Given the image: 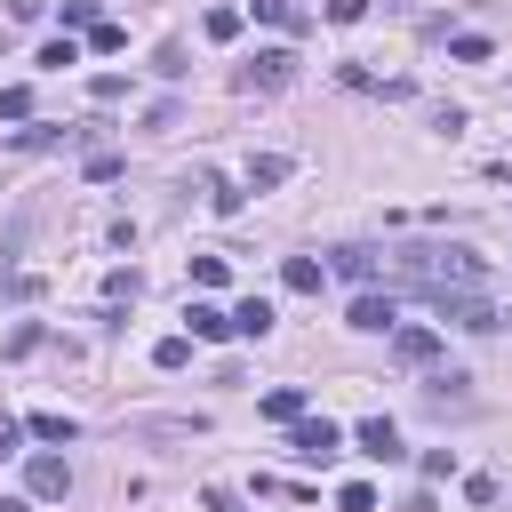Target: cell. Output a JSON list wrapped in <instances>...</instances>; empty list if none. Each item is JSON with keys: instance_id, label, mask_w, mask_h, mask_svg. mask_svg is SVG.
<instances>
[{"instance_id": "obj_1", "label": "cell", "mask_w": 512, "mask_h": 512, "mask_svg": "<svg viewBox=\"0 0 512 512\" xmlns=\"http://www.w3.org/2000/svg\"><path fill=\"white\" fill-rule=\"evenodd\" d=\"M392 272H400L408 288H424V296H464V288L488 280V264H480L472 248H400Z\"/></svg>"}, {"instance_id": "obj_2", "label": "cell", "mask_w": 512, "mask_h": 512, "mask_svg": "<svg viewBox=\"0 0 512 512\" xmlns=\"http://www.w3.org/2000/svg\"><path fill=\"white\" fill-rule=\"evenodd\" d=\"M432 312H440V320H456V328H480V336L512 320V312H496V304H488L480 288H464V296H432Z\"/></svg>"}, {"instance_id": "obj_3", "label": "cell", "mask_w": 512, "mask_h": 512, "mask_svg": "<svg viewBox=\"0 0 512 512\" xmlns=\"http://www.w3.org/2000/svg\"><path fill=\"white\" fill-rule=\"evenodd\" d=\"M288 448H296L304 464H328V456L344 448V432H336L328 416H296V424H288Z\"/></svg>"}, {"instance_id": "obj_4", "label": "cell", "mask_w": 512, "mask_h": 512, "mask_svg": "<svg viewBox=\"0 0 512 512\" xmlns=\"http://www.w3.org/2000/svg\"><path fill=\"white\" fill-rule=\"evenodd\" d=\"M392 360H400V368H432V360H440V328L400 320V328H392Z\"/></svg>"}, {"instance_id": "obj_5", "label": "cell", "mask_w": 512, "mask_h": 512, "mask_svg": "<svg viewBox=\"0 0 512 512\" xmlns=\"http://www.w3.org/2000/svg\"><path fill=\"white\" fill-rule=\"evenodd\" d=\"M296 80V48H256V64L240 72V88H288Z\"/></svg>"}, {"instance_id": "obj_6", "label": "cell", "mask_w": 512, "mask_h": 512, "mask_svg": "<svg viewBox=\"0 0 512 512\" xmlns=\"http://www.w3.org/2000/svg\"><path fill=\"white\" fill-rule=\"evenodd\" d=\"M24 488H32L40 504H56V496H72V464H64V456H32V464H24Z\"/></svg>"}, {"instance_id": "obj_7", "label": "cell", "mask_w": 512, "mask_h": 512, "mask_svg": "<svg viewBox=\"0 0 512 512\" xmlns=\"http://www.w3.org/2000/svg\"><path fill=\"white\" fill-rule=\"evenodd\" d=\"M352 328H376V336H384V328H400V304L376 296V288H360V296H352Z\"/></svg>"}, {"instance_id": "obj_8", "label": "cell", "mask_w": 512, "mask_h": 512, "mask_svg": "<svg viewBox=\"0 0 512 512\" xmlns=\"http://www.w3.org/2000/svg\"><path fill=\"white\" fill-rule=\"evenodd\" d=\"M320 280H328L320 256H288V264H280V288H288V296H320Z\"/></svg>"}, {"instance_id": "obj_9", "label": "cell", "mask_w": 512, "mask_h": 512, "mask_svg": "<svg viewBox=\"0 0 512 512\" xmlns=\"http://www.w3.org/2000/svg\"><path fill=\"white\" fill-rule=\"evenodd\" d=\"M264 416H272V424H296V416H312L304 384H272V392H264Z\"/></svg>"}, {"instance_id": "obj_10", "label": "cell", "mask_w": 512, "mask_h": 512, "mask_svg": "<svg viewBox=\"0 0 512 512\" xmlns=\"http://www.w3.org/2000/svg\"><path fill=\"white\" fill-rule=\"evenodd\" d=\"M360 456H376V464H392V456H400V432H392V416H368V424H360Z\"/></svg>"}, {"instance_id": "obj_11", "label": "cell", "mask_w": 512, "mask_h": 512, "mask_svg": "<svg viewBox=\"0 0 512 512\" xmlns=\"http://www.w3.org/2000/svg\"><path fill=\"white\" fill-rule=\"evenodd\" d=\"M328 272H344V280H360V288H368L384 264H376V248H336V256H328Z\"/></svg>"}, {"instance_id": "obj_12", "label": "cell", "mask_w": 512, "mask_h": 512, "mask_svg": "<svg viewBox=\"0 0 512 512\" xmlns=\"http://www.w3.org/2000/svg\"><path fill=\"white\" fill-rule=\"evenodd\" d=\"M232 336H272V304L264 296H240L232 304Z\"/></svg>"}, {"instance_id": "obj_13", "label": "cell", "mask_w": 512, "mask_h": 512, "mask_svg": "<svg viewBox=\"0 0 512 512\" xmlns=\"http://www.w3.org/2000/svg\"><path fill=\"white\" fill-rule=\"evenodd\" d=\"M272 184H288V152H256L248 160V192H272Z\"/></svg>"}, {"instance_id": "obj_14", "label": "cell", "mask_w": 512, "mask_h": 512, "mask_svg": "<svg viewBox=\"0 0 512 512\" xmlns=\"http://www.w3.org/2000/svg\"><path fill=\"white\" fill-rule=\"evenodd\" d=\"M24 432H32V440H80V424H72L64 408H40V416H32Z\"/></svg>"}, {"instance_id": "obj_15", "label": "cell", "mask_w": 512, "mask_h": 512, "mask_svg": "<svg viewBox=\"0 0 512 512\" xmlns=\"http://www.w3.org/2000/svg\"><path fill=\"white\" fill-rule=\"evenodd\" d=\"M448 56H456V64H488V56H496V40H488V32H456V40H448Z\"/></svg>"}, {"instance_id": "obj_16", "label": "cell", "mask_w": 512, "mask_h": 512, "mask_svg": "<svg viewBox=\"0 0 512 512\" xmlns=\"http://www.w3.org/2000/svg\"><path fill=\"white\" fill-rule=\"evenodd\" d=\"M64 136H72V128H48V120H32V128H16L8 144H16V152H48V144H64Z\"/></svg>"}, {"instance_id": "obj_17", "label": "cell", "mask_w": 512, "mask_h": 512, "mask_svg": "<svg viewBox=\"0 0 512 512\" xmlns=\"http://www.w3.org/2000/svg\"><path fill=\"white\" fill-rule=\"evenodd\" d=\"M184 320H192V336H208V344H216V336H232V312H216V304H192Z\"/></svg>"}, {"instance_id": "obj_18", "label": "cell", "mask_w": 512, "mask_h": 512, "mask_svg": "<svg viewBox=\"0 0 512 512\" xmlns=\"http://www.w3.org/2000/svg\"><path fill=\"white\" fill-rule=\"evenodd\" d=\"M248 8H256L264 24H280V32H304V8H296V0H248Z\"/></svg>"}, {"instance_id": "obj_19", "label": "cell", "mask_w": 512, "mask_h": 512, "mask_svg": "<svg viewBox=\"0 0 512 512\" xmlns=\"http://www.w3.org/2000/svg\"><path fill=\"white\" fill-rule=\"evenodd\" d=\"M200 32H208V40H240V8H208Z\"/></svg>"}, {"instance_id": "obj_20", "label": "cell", "mask_w": 512, "mask_h": 512, "mask_svg": "<svg viewBox=\"0 0 512 512\" xmlns=\"http://www.w3.org/2000/svg\"><path fill=\"white\" fill-rule=\"evenodd\" d=\"M184 360H192V336H160L152 344V368H184Z\"/></svg>"}, {"instance_id": "obj_21", "label": "cell", "mask_w": 512, "mask_h": 512, "mask_svg": "<svg viewBox=\"0 0 512 512\" xmlns=\"http://www.w3.org/2000/svg\"><path fill=\"white\" fill-rule=\"evenodd\" d=\"M336 504H344V512H376V488H368V480H344Z\"/></svg>"}, {"instance_id": "obj_22", "label": "cell", "mask_w": 512, "mask_h": 512, "mask_svg": "<svg viewBox=\"0 0 512 512\" xmlns=\"http://www.w3.org/2000/svg\"><path fill=\"white\" fill-rule=\"evenodd\" d=\"M64 64H80V48H72V40H48V48H40V72H64Z\"/></svg>"}, {"instance_id": "obj_23", "label": "cell", "mask_w": 512, "mask_h": 512, "mask_svg": "<svg viewBox=\"0 0 512 512\" xmlns=\"http://www.w3.org/2000/svg\"><path fill=\"white\" fill-rule=\"evenodd\" d=\"M88 96H96V104H120V96H128V80H120V72H96V80H88Z\"/></svg>"}, {"instance_id": "obj_24", "label": "cell", "mask_w": 512, "mask_h": 512, "mask_svg": "<svg viewBox=\"0 0 512 512\" xmlns=\"http://www.w3.org/2000/svg\"><path fill=\"white\" fill-rule=\"evenodd\" d=\"M120 40H128V32H120V24H88V48H96V56H112V48H120Z\"/></svg>"}, {"instance_id": "obj_25", "label": "cell", "mask_w": 512, "mask_h": 512, "mask_svg": "<svg viewBox=\"0 0 512 512\" xmlns=\"http://www.w3.org/2000/svg\"><path fill=\"white\" fill-rule=\"evenodd\" d=\"M32 112V88H0V120H24Z\"/></svg>"}, {"instance_id": "obj_26", "label": "cell", "mask_w": 512, "mask_h": 512, "mask_svg": "<svg viewBox=\"0 0 512 512\" xmlns=\"http://www.w3.org/2000/svg\"><path fill=\"white\" fill-rule=\"evenodd\" d=\"M192 280L200 288H224V256H192Z\"/></svg>"}, {"instance_id": "obj_27", "label": "cell", "mask_w": 512, "mask_h": 512, "mask_svg": "<svg viewBox=\"0 0 512 512\" xmlns=\"http://www.w3.org/2000/svg\"><path fill=\"white\" fill-rule=\"evenodd\" d=\"M0 288H8V296H24V304H32V296H40V272H0Z\"/></svg>"}, {"instance_id": "obj_28", "label": "cell", "mask_w": 512, "mask_h": 512, "mask_svg": "<svg viewBox=\"0 0 512 512\" xmlns=\"http://www.w3.org/2000/svg\"><path fill=\"white\" fill-rule=\"evenodd\" d=\"M368 16V0H328V24H360Z\"/></svg>"}, {"instance_id": "obj_29", "label": "cell", "mask_w": 512, "mask_h": 512, "mask_svg": "<svg viewBox=\"0 0 512 512\" xmlns=\"http://www.w3.org/2000/svg\"><path fill=\"white\" fill-rule=\"evenodd\" d=\"M16 440H24V424H16V416H0V456H16Z\"/></svg>"}, {"instance_id": "obj_30", "label": "cell", "mask_w": 512, "mask_h": 512, "mask_svg": "<svg viewBox=\"0 0 512 512\" xmlns=\"http://www.w3.org/2000/svg\"><path fill=\"white\" fill-rule=\"evenodd\" d=\"M400 512H440V504H432V488H416V496H408Z\"/></svg>"}, {"instance_id": "obj_31", "label": "cell", "mask_w": 512, "mask_h": 512, "mask_svg": "<svg viewBox=\"0 0 512 512\" xmlns=\"http://www.w3.org/2000/svg\"><path fill=\"white\" fill-rule=\"evenodd\" d=\"M224 512H232V504H224Z\"/></svg>"}]
</instances>
